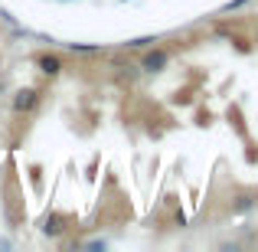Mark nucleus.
Instances as JSON below:
<instances>
[{"instance_id": "obj_6", "label": "nucleus", "mask_w": 258, "mask_h": 252, "mask_svg": "<svg viewBox=\"0 0 258 252\" xmlns=\"http://www.w3.org/2000/svg\"><path fill=\"white\" fill-rule=\"evenodd\" d=\"M151 43H157V39H154V36H138V39H127L124 49H147Z\"/></svg>"}, {"instance_id": "obj_1", "label": "nucleus", "mask_w": 258, "mask_h": 252, "mask_svg": "<svg viewBox=\"0 0 258 252\" xmlns=\"http://www.w3.org/2000/svg\"><path fill=\"white\" fill-rule=\"evenodd\" d=\"M39 102H43L39 88H20V92L13 95V112L17 115H33L39 108Z\"/></svg>"}, {"instance_id": "obj_2", "label": "nucleus", "mask_w": 258, "mask_h": 252, "mask_svg": "<svg viewBox=\"0 0 258 252\" xmlns=\"http://www.w3.org/2000/svg\"><path fill=\"white\" fill-rule=\"evenodd\" d=\"M167 63H170V53H167L164 46H154V49L144 53V59H141V69L151 72V76H157V72L167 69Z\"/></svg>"}, {"instance_id": "obj_5", "label": "nucleus", "mask_w": 258, "mask_h": 252, "mask_svg": "<svg viewBox=\"0 0 258 252\" xmlns=\"http://www.w3.org/2000/svg\"><path fill=\"white\" fill-rule=\"evenodd\" d=\"M69 46V53H76V56H98L101 46H92V43H66Z\"/></svg>"}, {"instance_id": "obj_4", "label": "nucleus", "mask_w": 258, "mask_h": 252, "mask_svg": "<svg viewBox=\"0 0 258 252\" xmlns=\"http://www.w3.org/2000/svg\"><path fill=\"white\" fill-rule=\"evenodd\" d=\"M43 233L52 236V239H56V236H62V233H66V216H62V213H49V216L43 220Z\"/></svg>"}, {"instance_id": "obj_3", "label": "nucleus", "mask_w": 258, "mask_h": 252, "mask_svg": "<svg viewBox=\"0 0 258 252\" xmlns=\"http://www.w3.org/2000/svg\"><path fill=\"white\" fill-rule=\"evenodd\" d=\"M36 66H39V72H43L46 79H56L59 72H62V59H59L56 53H43V56H36Z\"/></svg>"}]
</instances>
